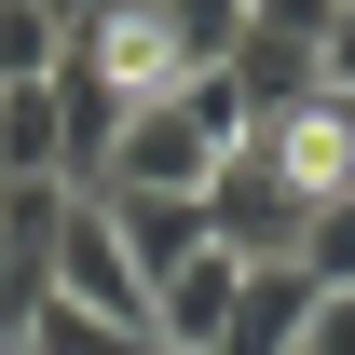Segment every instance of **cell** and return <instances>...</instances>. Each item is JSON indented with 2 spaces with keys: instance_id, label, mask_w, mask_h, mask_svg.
Returning <instances> with one entry per match:
<instances>
[{
  "instance_id": "cell-17",
  "label": "cell",
  "mask_w": 355,
  "mask_h": 355,
  "mask_svg": "<svg viewBox=\"0 0 355 355\" xmlns=\"http://www.w3.org/2000/svg\"><path fill=\"white\" fill-rule=\"evenodd\" d=\"M342 110H355V96H342Z\"/></svg>"
},
{
  "instance_id": "cell-16",
  "label": "cell",
  "mask_w": 355,
  "mask_h": 355,
  "mask_svg": "<svg viewBox=\"0 0 355 355\" xmlns=\"http://www.w3.org/2000/svg\"><path fill=\"white\" fill-rule=\"evenodd\" d=\"M28 14H55V28L83 42V28H96V14H110V0H28Z\"/></svg>"
},
{
  "instance_id": "cell-10",
  "label": "cell",
  "mask_w": 355,
  "mask_h": 355,
  "mask_svg": "<svg viewBox=\"0 0 355 355\" xmlns=\"http://www.w3.org/2000/svg\"><path fill=\"white\" fill-rule=\"evenodd\" d=\"M14 355H164V342H150V328H110V314H69V301H42Z\"/></svg>"
},
{
  "instance_id": "cell-12",
  "label": "cell",
  "mask_w": 355,
  "mask_h": 355,
  "mask_svg": "<svg viewBox=\"0 0 355 355\" xmlns=\"http://www.w3.org/2000/svg\"><path fill=\"white\" fill-rule=\"evenodd\" d=\"M55 69H69V28L28 14V0H0V83H55Z\"/></svg>"
},
{
  "instance_id": "cell-18",
  "label": "cell",
  "mask_w": 355,
  "mask_h": 355,
  "mask_svg": "<svg viewBox=\"0 0 355 355\" xmlns=\"http://www.w3.org/2000/svg\"><path fill=\"white\" fill-rule=\"evenodd\" d=\"M0 355H14V342H0Z\"/></svg>"
},
{
  "instance_id": "cell-5",
  "label": "cell",
  "mask_w": 355,
  "mask_h": 355,
  "mask_svg": "<svg viewBox=\"0 0 355 355\" xmlns=\"http://www.w3.org/2000/svg\"><path fill=\"white\" fill-rule=\"evenodd\" d=\"M69 55H83V69H96L110 96H178V83H191V69H178V28H164V0H110V14H96V28H83Z\"/></svg>"
},
{
  "instance_id": "cell-11",
  "label": "cell",
  "mask_w": 355,
  "mask_h": 355,
  "mask_svg": "<svg viewBox=\"0 0 355 355\" xmlns=\"http://www.w3.org/2000/svg\"><path fill=\"white\" fill-rule=\"evenodd\" d=\"M164 28H178V69L205 83V69H232V42H246V0H164Z\"/></svg>"
},
{
  "instance_id": "cell-13",
  "label": "cell",
  "mask_w": 355,
  "mask_h": 355,
  "mask_svg": "<svg viewBox=\"0 0 355 355\" xmlns=\"http://www.w3.org/2000/svg\"><path fill=\"white\" fill-rule=\"evenodd\" d=\"M301 273H314V287H355V191L301 219Z\"/></svg>"
},
{
  "instance_id": "cell-14",
  "label": "cell",
  "mask_w": 355,
  "mask_h": 355,
  "mask_svg": "<svg viewBox=\"0 0 355 355\" xmlns=\"http://www.w3.org/2000/svg\"><path fill=\"white\" fill-rule=\"evenodd\" d=\"M301 355H355V287H328V301H314V328H301Z\"/></svg>"
},
{
  "instance_id": "cell-1",
  "label": "cell",
  "mask_w": 355,
  "mask_h": 355,
  "mask_svg": "<svg viewBox=\"0 0 355 355\" xmlns=\"http://www.w3.org/2000/svg\"><path fill=\"white\" fill-rule=\"evenodd\" d=\"M232 137H246V110H232L219 69L178 83V96H137V110H123V150H110L96 191H178V205H205V178H219Z\"/></svg>"
},
{
  "instance_id": "cell-3",
  "label": "cell",
  "mask_w": 355,
  "mask_h": 355,
  "mask_svg": "<svg viewBox=\"0 0 355 355\" xmlns=\"http://www.w3.org/2000/svg\"><path fill=\"white\" fill-rule=\"evenodd\" d=\"M55 301L69 314H110V328H150V273L123 260V232L96 191H69V232H55Z\"/></svg>"
},
{
  "instance_id": "cell-6",
  "label": "cell",
  "mask_w": 355,
  "mask_h": 355,
  "mask_svg": "<svg viewBox=\"0 0 355 355\" xmlns=\"http://www.w3.org/2000/svg\"><path fill=\"white\" fill-rule=\"evenodd\" d=\"M246 137H260V164L287 178L301 205H342L355 191V110L342 96H314V110H287V123H246Z\"/></svg>"
},
{
  "instance_id": "cell-4",
  "label": "cell",
  "mask_w": 355,
  "mask_h": 355,
  "mask_svg": "<svg viewBox=\"0 0 355 355\" xmlns=\"http://www.w3.org/2000/svg\"><path fill=\"white\" fill-rule=\"evenodd\" d=\"M55 232H69V191L14 178L0 191V342H28V314L55 301Z\"/></svg>"
},
{
  "instance_id": "cell-9",
  "label": "cell",
  "mask_w": 355,
  "mask_h": 355,
  "mask_svg": "<svg viewBox=\"0 0 355 355\" xmlns=\"http://www.w3.org/2000/svg\"><path fill=\"white\" fill-rule=\"evenodd\" d=\"M96 205H110V232H123V260L150 273V287H164L178 260H205V246H219L205 205H178V191H96Z\"/></svg>"
},
{
  "instance_id": "cell-15",
  "label": "cell",
  "mask_w": 355,
  "mask_h": 355,
  "mask_svg": "<svg viewBox=\"0 0 355 355\" xmlns=\"http://www.w3.org/2000/svg\"><path fill=\"white\" fill-rule=\"evenodd\" d=\"M328 96H355V0L328 14Z\"/></svg>"
},
{
  "instance_id": "cell-7",
  "label": "cell",
  "mask_w": 355,
  "mask_h": 355,
  "mask_svg": "<svg viewBox=\"0 0 355 355\" xmlns=\"http://www.w3.org/2000/svg\"><path fill=\"white\" fill-rule=\"evenodd\" d=\"M314 301H328V287H314L301 260H246V287H232V328H219L205 355H301Z\"/></svg>"
},
{
  "instance_id": "cell-2",
  "label": "cell",
  "mask_w": 355,
  "mask_h": 355,
  "mask_svg": "<svg viewBox=\"0 0 355 355\" xmlns=\"http://www.w3.org/2000/svg\"><path fill=\"white\" fill-rule=\"evenodd\" d=\"M301 219H314V205L260 164V137H232L219 178H205V232H219L232 260H301Z\"/></svg>"
},
{
  "instance_id": "cell-8",
  "label": "cell",
  "mask_w": 355,
  "mask_h": 355,
  "mask_svg": "<svg viewBox=\"0 0 355 355\" xmlns=\"http://www.w3.org/2000/svg\"><path fill=\"white\" fill-rule=\"evenodd\" d=\"M232 287H246V260H232V246L178 260L164 287H150V342H164V355H205V342L232 328Z\"/></svg>"
}]
</instances>
